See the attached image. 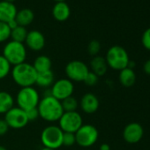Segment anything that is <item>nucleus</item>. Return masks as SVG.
<instances>
[{"label": "nucleus", "mask_w": 150, "mask_h": 150, "mask_svg": "<svg viewBox=\"0 0 150 150\" xmlns=\"http://www.w3.org/2000/svg\"><path fill=\"white\" fill-rule=\"evenodd\" d=\"M141 42L143 47L150 51V28L144 31L141 37Z\"/></svg>", "instance_id": "c756f323"}, {"label": "nucleus", "mask_w": 150, "mask_h": 150, "mask_svg": "<svg viewBox=\"0 0 150 150\" xmlns=\"http://www.w3.org/2000/svg\"><path fill=\"white\" fill-rule=\"evenodd\" d=\"M71 14V9L65 2H57L52 9V15L57 21H65Z\"/></svg>", "instance_id": "dca6fc26"}, {"label": "nucleus", "mask_w": 150, "mask_h": 150, "mask_svg": "<svg viewBox=\"0 0 150 150\" xmlns=\"http://www.w3.org/2000/svg\"><path fill=\"white\" fill-rule=\"evenodd\" d=\"M25 111H26V114H27V117L28 119V122L35 121V120H36L39 117V112H38L37 107L36 108L30 109V110H25Z\"/></svg>", "instance_id": "7c9ffc66"}, {"label": "nucleus", "mask_w": 150, "mask_h": 150, "mask_svg": "<svg viewBox=\"0 0 150 150\" xmlns=\"http://www.w3.org/2000/svg\"><path fill=\"white\" fill-rule=\"evenodd\" d=\"M55 82V75L51 70L43 71V72H37V77L35 84L43 88H51L53 83Z\"/></svg>", "instance_id": "a211bd4d"}, {"label": "nucleus", "mask_w": 150, "mask_h": 150, "mask_svg": "<svg viewBox=\"0 0 150 150\" xmlns=\"http://www.w3.org/2000/svg\"><path fill=\"white\" fill-rule=\"evenodd\" d=\"M82 125V117L77 111L64 112L58 120V126L64 132L75 133Z\"/></svg>", "instance_id": "1a4fd4ad"}, {"label": "nucleus", "mask_w": 150, "mask_h": 150, "mask_svg": "<svg viewBox=\"0 0 150 150\" xmlns=\"http://www.w3.org/2000/svg\"><path fill=\"white\" fill-rule=\"evenodd\" d=\"M105 60L108 67L117 71H121L126 68L130 61L127 51L123 47L118 45L112 46L108 50Z\"/></svg>", "instance_id": "7ed1b4c3"}, {"label": "nucleus", "mask_w": 150, "mask_h": 150, "mask_svg": "<svg viewBox=\"0 0 150 150\" xmlns=\"http://www.w3.org/2000/svg\"><path fill=\"white\" fill-rule=\"evenodd\" d=\"M39 102L40 96L34 87L21 88L16 96L17 107L22 109L23 110L36 108Z\"/></svg>", "instance_id": "423d86ee"}, {"label": "nucleus", "mask_w": 150, "mask_h": 150, "mask_svg": "<svg viewBox=\"0 0 150 150\" xmlns=\"http://www.w3.org/2000/svg\"><path fill=\"white\" fill-rule=\"evenodd\" d=\"M99 105L100 102L98 97L92 93L85 94L80 101V106L82 111L87 114L95 113L98 110Z\"/></svg>", "instance_id": "4468645a"}, {"label": "nucleus", "mask_w": 150, "mask_h": 150, "mask_svg": "<svg viewBox=\"0 0 150 150\" xmlns=\"http://www.w3.org/2000/svg\"><path fill=\"white\" fill-rule=\"evenodd\" d=\"M28 31L25 27L21 26H17L15 28L11 30V35L10 38H12V41L17 42H21L23 43L27 38L28 35Z\"/></svg>", "instance_id": "5701e85b"}, {"label": "nucleus", "mask_w": 150, "mask_h": 150, "mask_svg": "<svg viewBox=\"0 0 150 150\" xmlns=\"http://www.w3.org/2000/svg\"><path fill=\"white\" fill-rule=\"evenodd\" d=\"M5 121L8 125L9 128L22 129L29 123L27 117L26 111L19 107H13L5 114Z\"/></svg>", "instance_id": "9d476101"}, {"label": "nucleus", "mask_w": 150, "mask_h": 150, "mask_svg": "<svg viewBox=\"0 0 150 150\" xmlns=\"http://www.w3.org/2000/svg\"><path fill=\"white\" fill-rule=\"evenodd\" d=\"M41 150H54V149H51V148H49V147H44V146H43V147H42Z\"/></svg>", "instance_id": "e433bc0d"}, {"label": "nucleus", "mask_w": 150, "mask_h": 150, "mask_svg": "<svg viewBox=\"0 0 150 150\" xmlns=\"http://www.w3.org/2000/svg\"><path fill=\"white\" fill-rule=\"evenodd\" d=\"M100 150H110V146L107 143H103L100 146Z\"/></svg>", "instance_id": "f704fd0d"}, {"label": "nucleus", "mask_w": 150, "mask_h": 150, "mask_svg": "<svg viewBox=\"0 0 150 150\" xmlns=\"http://www.w3.org/2000/svg\"><path fill=\"white\" fill-rule=\"evenodd\" d=\"M14 107V98L6 91H0V114H6Z\"/></svg>", "instance_id": "412c9836"}, {"label": "nucleus", "mask_w": 150, "mask_h": 150, "mask_svg": "<svg viewBox=\"0 0 150 150\" xmlns=\"http://www.w3.org/2000/svg\"><path fill=\"white\" fill-rule=\"evenodd\" d=\"M34 18H35V14L33 11L28 8H24L17 12L15 21L19 26L26 28L27 26L30 25L33 22Z\"/></svg>", "instance_id": "aec40b11"}, {"label": "nucleus", "mask_w": 150, "mask_h": 150, "mask_svg": "<svg viewBox=\"0 0 150 150\" xmlns=\"http://www.w3.org/2000/svg\"><path fill=\"white\" fill-rule=\"evenodd\" d=\"M11 74L13 81L21 88L33 87L35 85L37 71L31 64L24 62L14 65L11 71Z\"/></svg>", "instance_id": "f03ea898"}, {"label": "nucleus", "mask_w": 150, "mask_h": 150, "mask_svg": "<svg viewBox=\"0 0 150 150\" xmlns=\"http://www.w3.org/2000/svg\"><path fill=\"white\" fill-rule=\"evenodd\" d=\"M3 1H6V2H10V3H13L15 0H3Z\"/></svg>", "instance_id": "4c0bfd02"}, {"label": "nucleus", "mask_w": 150, "mask_h": 150, "mask_svg": "<svg viewBox=\"0 0 150 150\" xmlns=\"http://www.w3.org/2000/svg\"><path fill=\"white\" fill-rule=\"evenodd\" d=\"M9 126L5 121V119H0V137L6 135L9 131Z\"/></svg>", "instance_id": "2f4dec72"}, {"label": "nucleus", "mask_w": 150, "mask_h": 150, "mask_svg": "<svg viewBox=\"0 0 150 150\" xmlns=\"http://www.w3.org/2000/svg\"><path fill=\"white\" fill-rule=\"evenodd\" d=\"M39 117L47 122L58 121L64 113V110L61 105V102L53 97L49 90L42 99L37 106Z\"/></svg>", "instance_id": "f257e3e1"}, {"label": "nucleus", "mask_w": 150, "mask_h": 150, "mask_svg": "<svg viewBox=\"0 0 150 150\" xmlns=\"http://www.w3.org/2000/svg\"><path fill=\"white\" fill-rule=\"evenodd\" d=\"M11 71V64L3 57V55H0V80H4L6 77H7Z\"/></svg>", "instance_id": "393cba45"}, {"label": "nucleus", "mask_w": 150, "mask_h": 150, "mask_svg": "<svg viewBox=\"0 0 150 150\" xmlns=\"http://www.w3.org/2000/svg\"><path fill=\"white\" fill-rule=\"evenodd\" d=\"M99 81V77L96 74H95L94 72H92L91 71H89V72L88 73V75L86 76L85 80H84V83L86 84V86L88 87H94L96 86Z\"/></svg>", "instance_id": "c85d7f7f"}, {"label": "nucleus", "mask_w": 150, "mask_h": 150, "mask_svg": "<svg viewBox=\"0 0 150 150\" xmlns=\"http://www.w3.org/2000/svg\"><path fill=\"white\" fill-rule=\"evenodd\" d=\"M3 57L11 64V65L14 66L22 64L27 57L26 47L21 42L10 41L4 47Z\"/></svg>", "instance_id": "20e7f679"}, {"label": "nucleus", "mask_w": 150, "mask_h": 150, "mask_svg": "<svg viewBox=\"0 0 150 150\" xmlns=\"http://www.w3.org/2000/svg\"><path fill=\"white\" fill-rule=\"evenodd\" d=\"M50 91L53 97L61 102L64 99L72 96L74 86L72 81L68 79H59L53 83Z\"/></svg>", "instance_id": "9b49d317"}, {"label": "nucleus", "mask_w": 150, "mask_h": 150, "mask_svg": "<svg viewBox=\"0 0 150 150\" xmlns=\"http://www.w3.org/2000/svg\"><path fill=\"white\" fill-rule=\"evenodd\" d=\"M136 81V75L133 69L131 68H125L120 71L119 72V81L121 85L125 88L132 87Z\"/></svg>", "instance_id": "6ab92c4d"}, {"label": "nucleus", "mask_w": 150, "mask_h": 150, "mask_svg": "<svg viewBox=\"0 0 150 150\" xmlns=\"http://www.w3.org/2000/svg\"><path fill=\"white\" fill-rule=\"evenodd\" d=\"M100 50H101V43L97 40H92L88 46V51L93 57L98 56Z\"/></svg>", "instance_id": "bb28decb"}, {"label": "nucleus", "mask_w": 150, "mask_h": 150, "mask_svg": "<svg viewBox=\"0 0 150 150\" xmlns=\"http://www.w3.org/2000/svg\"><path fill=\"white\" fill-rule=\"evenodd\" d=\"M0 150H7V148L6 146H2V145H0Z\"/></svg>", "instance_id": "c9c22d12"}, {"label": "nucleus", "mask_w": 150, "mask_h": 150, "mask_svg": "<svg viewBox=\"0 0 150 150\" xmlns=\"http://www.w3.org/2000/svg\"><path fill=\"white\" fill-rule=\"evenodd\" d=\"M11 29L6 23L0 21V42H4L10 38Z\"/></svg>", "instance_id": "a878e982"}, {"label": "nucleus", "mask_w": 150, "mask_h": 150, "mask_svg": "<svg viewBox=\"0 0 150 150\" xmlns=\"http://www.w3.org/2000/svg\"><path fill=\"white\" fill-rule=\"evenodd\" d=\"M61 105L64 110V112L76 111L79 107V102L76 98L71 96L61 101Z\"/></svg>", "instance_id": "b1692460"}, {"label": "nucleus", "mask_w": 150, "mask_h": 150, "mask_svg": "<svg viewBox=\"0 0 150 150\" xmlns=\"http://www.w3.org/2000/svg\"><path fill=\"white\" fill-rule=\"evenodd\" d=\"M76 144L82 147H89L95 145L98 139L99 132L97 128L93 125H82L75 132Z\"/></svg>", "instance_id": "0eeeda50"}, {"label": "nucleus", "mask_w": 150, "mask_h": 150, "mask_svg": "<svg viewBox=\"0 0 150 150\" xmlns=\"http://www.w3.org/2000/svg\"><path fill=\"white\" fill-rule=\"evenodd\" d=\"M143 134V127L139 123H130L123 131V138L129 144L138 143L142 139Z\"/></svg>", "instance_id": "f8f14e48"}, {"label": "nucleus", "mask_w": 150, "mask_h": 150, "mask_svg": "<svg viewBox=\"0 0 150 150\" xmlns=\"http://www.w3.org/2000/svg\"><path fill=\"white\" fill-rule=\"evenodd\" d=\"M26 45L33 51H40L45 46V37L38 30H32L28 33L25 40Z\"/></svg>", "instance_id": "ddd939ff"}, {"label": "nucleus", "mask_w": 150, "mask_h": 150, "mask_svg": "<svg viewBox=\"0 0 150 150\" xmlns=\"http://www.w3.org/2000/svg\"><path fill=\"white\" fill-rule=\"evenodd\" d=\"M56 2H65V0H54Z\"/></svg>", "instance_id": "58836bf2"}, {"label": "nucleus", "mask_w": 150, "mask_h": 150, "mask_svg": "<svg viewBox=\"0 0 150 150\" xmlns=\"http://www.w3.org/2000/svg\"><path fill=\"white\" fill-rule=\"evenodd\" d=\"M17 8L13 3L0 1V21L8 23L13 20H15L17 14Z\"/></svg>", "instance_id": "2eb2a0df"}, {"label": "nucleus", "mask_w": 150, "mask_h": 150, "mask_svg": "<svg viewBox=\"0 0 150 150\" xmlns=\"http://www.w3.org/2000/svg\"><path fill=\"white\" fill-rule=\"evenodd\" d=\"M143 71L145 73L150 75V59L146 61L145 64H143Z\"/></svg>", "instance_id": "473e14b6"}, {"label": "nucleus", "mask_w": 150, "mask_h": 150, "mask_svg": "<svg viewBox=\"0 0 150 150\" xmlns=\"http://www.w3.org/2000/svg\"><path fill=\"white\" fill-rule=\"evenodd\" d=\"M64 71L67 79L71 81L83 82L90 70L84 62L81 60H72L66 64Z\"/></svg>", "instance_id": "6e6552de"}, {"label": "nucleus", "mask_w": 150, "mask_h": 150, "mask_svg": "<svg viewBox=\"0 0 150 150\" xmlns=\"http://www.w3.org/2000/svg\"><path fill=\"white\" fill-rule=\"evenodd\" d=\"M90 68L91 71L96 74L98 77L103 76L108 70V64L105 57H103L101 56L94 57L90 61Z\"/></svg>", "instance_id": "f3484780"}, {"label": "nucleus", "mask_w": 150, "mask_h": 150, "mask_svg": "<svg viewBox=\"0 0 150 150\" xmlns=\"http://www.w3.org/2000/svg\"><path fill=\"white\" fill-rule=\"evenodd\" d=\"M7 25H8V27L10 28V29L12 30V29H13V28H15L17 26H19L18 24H17V22H16V21L15 20H13V21H11L10 22H8L7 23Z\"/></svg>", "instance_id": "72a5a7b5"}, {"label": "nucleus", "mask_w": 150, "mask_h": 150, "mask_svg": "<svg viewBox=\"0 0 150 150\" xmlns=\"http://www.w3.org/2000/svg\"><path fill=\"white\" fill-rule=\"evenodd\" d=\"M51 60L49 57L45 56V55H41L38 56L33 64L34 68L35 69V71L37 72H43V71H47L51 70Z\"/></svg>", "instance_id": "4be33fe9"}, {"label": "nucleus", "mask_w": 150, "mask_h": 150, "mask_svg": "<svg viewBox=\"0 0 150 150\" xmlns=\"http://www.w3.org/2000/svg\"><path fill=\"white\" fill-rule=\"evenodd\" d=\"M74 144H76V137H75V133L64 132V134H63V146H71Z\"/></svg>", "instance_id": "cd10ccee"}, {"label": "nucleus", "mask_w": 150, "mask_h": 150, "mask_svg": "<svg viewBox=\"0 0 150 150\" xmlns=\"http://www.w3.org/2000/svg\"><path fill=\"white\" fill-rule=\"evenodd\" d=\"M64 132L58 125H48L41 133V142L44 147H49L57 150L63 146Z\"/></svg>", "instance_id": "39448f33"}]
</instances>
